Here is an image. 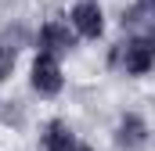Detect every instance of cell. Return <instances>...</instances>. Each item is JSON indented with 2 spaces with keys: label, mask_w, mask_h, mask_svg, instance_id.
<instances>
[{
  "label": "cell",
  "mask_w": 155,
  "mask_h": 151,
  "mask_svg": "<svg viewBox=\"0 0 155 151\" xmlns=\"http://www.w3.org/2000/svg\"><path fill=\"white\" fill-rule=\"evenodd\" d=\"M11 65H15V47H7V43H0V79L11 72Z\"/></svg>",
  "instance_id": "7"
},
{
  "label": "cell",
  "mask_w": 155,
  "mask_h": 151,
  "mask_svg": "<svg viewBox=\"0 0 155 151\" xmlns=\"http://www.w3.org/2000/svg\"><path fill=\"white\" fill-rule=\"evenodd\" d=\"M141 140H144V122H141L137 115H126V119H123V126H119V144L137 148Z\"/></svg>",
  "instance_id": "5"
},
{
  "label": "cell",
  "mask_w": 155,
  "mask_h": 151,
  "mask_svg": "<svg viewBox=\"0 0 155 151\" xmlns=\"http://www.w3.org/2000/svg\"><path fill=\"white\" fill-rule=\"evenodd\" d=\"M33 86L40 94H58L61 90V69L54 61V54H40L33 65Z\"/></svg>",
  "instance_id": "1"
},
{
  "label": "cell",
  "mask_w": 155,
  "mask_h": 151,
  "mask_svg": "<svg viewBox=\"0 0 155 151\" xmlns=\"http://www.w3.org/2000/svg\"><path fill=\"white\" fill-rule=\"evenodd\" d=\"M152 50H155V29H152Z\"/></svg>",
  "instance_id": "9"
},
{
  "label": "cell",
  "mask_w": 155,
  "mask_h": 151,
  "mask_svg": "<svg viewBox=\"0 0 155 151\" xmlns=\"http://www.w3.org/2000/svg\"><path fill=\"white\" fill-rule=\"evenodd\" d=\"M69 151H90V148H69Z\"/></svg>",
  "instance_id": "10"
},
{
  "label": "cell",
  "mask_w": 155,
  "mask_h": 151,
  "mask_svg": "<svg viewBox=\"0 0 155 151\" xmlns=\"http://www.w3.org/2000/svg\"><path fill=\"white\" fill-rule=\"evenodd\" d=\"M69 47H72V36H69L65 25L51 22V25L40 29V54H61V50H69Z\"/></svg>",
  "instance_id": "3"
},
{
  "label": "cell",
  "mask_w": 155,
  "mask_h": 151,
  "mask_svg": "<svg viewBox=\"0 0 155 151\" xmlns=\"http://www.w3.org/2000/svg\"><path fill=\"white\" fill-rule=\"evenodd\" d=\"M47 148L51 151H69L72 148V133H69L61 122H51V130H47Z\"/></svg>",
  "instance_id": "6"
},
{
  "label": "cell",
  "mask_w": 155,
  "mask_h": 151,
  "mask_svg": "<svg viewBox=\"0 0 155 151\" xmlns=\"http://www.w3.org/2000/svg\"><path fill=\"white\" fill-rule=\"evenodd\" d=\"M72 25L79 29V36H101V29H105V22H101V11L94 7V4H79L76 11H72Z\"/></svg>",
  "instance_id": "4"
},
{
  "label": "cell",
  "mask_w": 155,
  "mask_h": 151,
  "mask_svg": "<svg viewBox=\"0 0 155 151\" xmlns=\"http://www.w3.org/2000/svg\"><path fill=\"white\" fill-rule=\"evenodd\" d=\"M152 58H155V50H152V43H144V40H130V43L123 47V69H126L130 76L148 72Z\"/></svg>",
  "instance_id": "2"
},
{
  "label": "cell",
  "mask_w": 155,
  "mask_h": 151,
  "mask_svg": "<svg viewBox=\"0 0 155 151\" xmlns=\"http://www.w3.org/2000/svg\"><path fill=\"white\" fill-rule=\"evenodd\" d=\"M141 7H148V11H155V0H141Z\"/></svg>",
  "instance_id": "8"
}]
</instances>
